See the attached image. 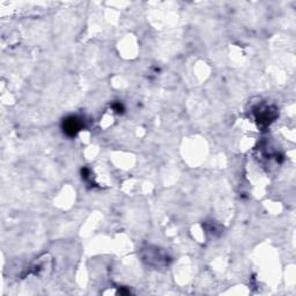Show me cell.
Segmentation results:
<instances>
[{
	"label": "cell",
	"mask_w": 296,
	"mask_h": 296,
	"mask_svg": "<svg viewBox=\"0 0 296 296\" xmlns=\"http://www.w3.org/2000/svg\"><path fill=\"white\" fill-rule=\"evenodd\" d=\"M82 121L77 116L67 117L66 120L63 122V130L64 133L69 135V137H75L82 129Z\"/></svg>",
	"instance_id": "cell-1"
}]
</instances>
